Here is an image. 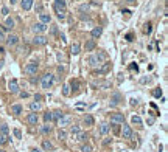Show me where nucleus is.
Returning <instances> with one entry per match:
<instances>
[{"label":"nucleus","instance_id":"obj_1","mask_svg":"<svg viewBox=\"0 0 168 152\" xmlns=\"http://www.w3.org/2000/svg\"><path fill=\"white\" fill-rule=\"evenodd\" d=\"M53 82H54L53 73H45L42 76V79H40V86H42V88H50L53 86Z\"/></svg>","mask_w":168,"mask_h":152},{"label":"nucleus","instance_id":"obj_2","mask_svg":"<svg viewBox=\"0 0 168 152\" xmlns=\"http://www.w3.org/2000/svg\"><path fill=\"white\" fill-rule=\"evenodd\" d=\"M25 73L33 76L38 73V62H28V64L25 65Z\"/></svg>","mask_w":168,"mask_h":152},{"label":"nucleus","instance_id":"obj_3","mask_svg":"<svg viewBox=\"0 0 168 152\" xmlns=\"http://www.w3.org/2000/svg\"><path fill=\"white\" fill-rule=\"evenodd\" d=\"M33 44H34L36 47H42V45L47 44V37L42 36V34H36V37L33 39Z\"/></svg>","mask_w":168,"mask_h":152},{"label":"nucleus","instance_id":"obj_4","mask_svg":"<svg viewBox=\"0 0 168 152\" xmlns=\"http://www.w3.org/2000/svg\"><path fill=\"white\" fill-rule=\"evenodd\" d=\"M5 41H6V44H8L10 47H14V45H17V44H19V36L10 34L8 37H5Z\"/></svg>","mask_w":168,"mask_h":152},{"label":"nucleus","instance_id":"obj_5","mask_svg":"<svg viewBox=\"0 0 168 152\" xmlns=\"http://www.w3.org/2000/svg\"><path fill=\"white\" fill-rule=\"evenodd\" d=\"M87 64L92 67V68H97V67L101 65V62L97 59V56H95V55H90V56L87 57Z\"/></svg>","mask_w":168,"mask_h":152},{"label":"nucleus","instance_id":"obj_6","mask_svg":"<svg viewBox=\"0 0 168 152\" xmlns=\"http://www.w3.org/2000/svg\"><path fill=\"white\" fill-rule=\"evenodd\" d=\"M8 90H10L11 93L19 92V82H17V79H11V81L8 82Z\"/></svg>","mask_w":168,"mask_h":152},{"label":"nucleus","instance_id":"obj_7","mask_svg":"<svg viewBox=\"0 0 168 152\" xmlns=\"http://www.w3.org/2000/svg\"><path fill=\"white\" fill-rule=\"evenodd\" d=\"M111 121H112V123H117V124H123V123H125L123 113H112V115H111Z\"/></svg>","mask_w":168,"mask_h":152},{"label":"nucleus","instance_id":"obj_8","mask_svg":"<svg viewBox=\"0 0 168 152\" xmlns=\"http://www.w3.org/2000/svg\"><path fill=\"white\" fill-rule=\"evenodd\" d=\"M38 121H39V117H38V113H28V117H26V123L28 124H31V126H36L38 124Z\"/></svg>","mask_w":168,"mask_h":152},{"label":"nucleus","instance_id":"obj_9","mask_svg":"<svg viewBox=\"0 0 168 152\" xmlns=\"http://www.w3.org/2000/svg\"><path fill=\"white\" fill-rule=\"evenodd\" d=\"M70 123H72V118H70V117H66V115H64L62 118L58 120V124H59V127H61V129H64L66 126H69Z\"/></svg>","mask_w":168,"mask_h":152},{"label":"nucleus","instance_id":"obj_10","mask_svg":"<svg viewBox=\"0 0 168 152\" xmlns=\"http://www.w3.org/2000/svg\"><path fill=\"white\" fill-rule=\"evenodd\" d=\"M121 135H123V138H131L132 137V129L129 126H126V124H123V127H121Z\"/></svg>","mask_w":168,"mask_h":152},{"label":"nucleus","instance_id":"obj_11","mask_svg":"<svg viewBox=\"0 0 168 152\" xmlns=\"http://www.w3.org/2000/svg\"><path fill=\"white\" fill-rule=\"evenodd\" d=\"M45 30H47L45 23H40V22H38V23H34V25H33V31H34L36 34H38V33H44Z\"/></svg>","mask_w":168,"mask_h":152},{"label":"nucleus","instance_id":"obj_12","mask_svg":"<svg viewBox=\"0 0 168 152\" xmlns=\"http://www.w3.org/2000/svg\"><path fill=\"white\" fill-rule=\"evenodd\" d=\"M120 101H121V95H120V93H114V95H112V98H111V106H112V107L119 106Z\"/></svg>","mask_w":168,"mask_h":152},{"label":"nucleus","instance_id":"obj_13","mask_svg":"<svg viewBox=\"0 0 168 152\" xmlns=\"http://www.w3.org/2000/svg\"><path fill=\"white\" fill-rule=\"evenodd\" d=\"M33 2H34V0H22V3H20L22 10H24V11H30L31 8H33Z\"/></svg>","mask_w":168,"mask_h":152},{"label":"nucleus","instance_id":"obj_14","mask_svg":"<svg viewBox=\"0 0 168 152\" xmlns=\"http://www.w3.org/2000/svg\"><path fill=\"white\" fill-rule=\"evenodd\" d=\"M73 138H75L76 141H79V143H84L86 140H87V133H86V132H81V131H79L78 133H75V137H73Z\"/></svg>","mask_w":168,"mask_h":152},{"label":"nucleus","instance_id":"obj_15","mask_svg":"<svg viewBox=\"0 0 168 152\" xmlns=\"http://www.w3.org/2000/svg\"><path fill=\"white\" fill-rule=\"evenodd\" d=\"M83 123H84V126H86V127H92V126H93V123H95V120H93L92 115H86Z\"/></svg>","mask_w":168,"mask_h":152},{"label":"nucleus","instance_id":"obj_16","mask_svg":"<svg viewBox=\"0 0 168 152\" xmlns=\"http://www.w3.org/2000/svg\"><path fill=\"white\" fill-rule=\"evenodd\" d=\"M39 19H40V23H50V20H52V17H50V14H47V12H40L39 14Z\"/></svg>","mask_w":168,"mask_h":152},{"label":"nucleus","instance_id":"obj_17","mask_svg":"<svg viewBox=\"0 0 168 152\" xmlns=\"http://www.w3.org/2000/svg\"><path fill=\"white\" fill-rule=\"evenodd\" d=\"M90 34H92V37H93V39H98L100 36L103 34V28H101V26H95V28L92 30V33H90Z\"/></svg>","mask_w":168,"mask_h":152},{"label":"nucleus","instance_id":"obj_18","mask_svg":"<svg viewBox=\"0 0 168 152\" xmlns=\"http://www.w3.org/2000/svg\"><path fill=\"white\" fill-rule=\"evenodd\" d=\"M14 28V20L11 19V17H6V20H5V26H3V30H13ZM2 30V31H3Z\"/></svg>","mask_w":168,"mask_h":152},{"label":"nucleus","instance_id":"obj_19","mask_svg":"<svg viewBox=\"0 0 168 152\" xmlns=\"http://www.w3.org/2000/svg\"><path fill=\"white\" fill-rule=\"evenodd\" d=\"M30 109H31V112H38L42 109V104H40V101H33L30 104Z\"/></svg>","mask_w":168,"mask_h":152},{"label":"nucleus","instance_id":"obj_20","mask_svg":"<svg viewBox=\"0 0 168 152\" xmlns=\"http://www.w3.org/2000/svg\"><path fill=\"white\" fill-rule=\"evenodd\" d=\"M54 11H56V16H58V19H61V20H64V19H66V10H62V8H58V6H54Z\"/></svg>","mask_w":168,"mask_h":152},{"label":"nucleus","instance_id":"obj_21","mask_svg":"<svg viewBox=\"0 0 168 152\" xmlns=\"http://www.w3.org/2000/svg\"><path fill=\"white\" fill-rule=\"evenodd\" d=\"M95 47H97V44H95L93 39H90V41L86 42V51H93Z\"/></svg>","mask_w":168,"mask_h":152},{"label":"nucleus","instance_id":"obj_22","mask_svg":"<svg viewBox=\"0 0 168 152\" xmlns=\"http://www.w3.org/2000/svg\"><path fill=\"white\" fill-rule=\"evenodd\" d=\"M70 50H72V55H79V51H81V47H79V44L78 42H75V44H72V47H70Z\"/></svg>","mask_w":168,"mask_h":152},{"label":"nucleus","instance_id":"obj_23","mask_svg":"<svg viewBox=\"0 0 168 152\" xmlns=\"http://www.w3.org/2000/svg\"><path fill=\"white\" fill-rule=\"evenodd\" d=\"M95 56H97V59H98L100 62H103V61H106V59H107V53H106V51H103V50H100Z\"/></svg>","mask_w":168,"mask_h":152},{"label":"nucleus","instance_id":"obj_24","mask_svg":"<svg viewBox=\"0 0 168 152\" xmlns=\"http://www.w3.org/2000/svg\"><path fill=\"white\" fill-rule=\"evenodd\" d=\"M11 113H14V115H20V113H22V106H20V104H14V106H11Z\"/></svg>","mask_w":168,"mask_h":152},{"label":"nucleus","instance_id":"obj_25","mask_svg":"<svg viewBox=\"0 0 168 152\" xmlns=\"http://www.w3.org/2000/svg\"><path fill=\"white\" fill-rule=\"evenodd\" d=\"M109 124L107 123H103L101 126H100V133H101V135H106V133H109Z\"/></svg>","mask_w":168,"mask_h":152},{"label":"nucleus","instance_id":"obj_26","mask_svg":"<svg viewBox=\"0 0 168 152\" xmlns=\"http://www.w3.org/2000/svg\"><path fill=\"white\" fill-rule=\"evenodd\" d=\"M52 117H53V120H54V121H58L59 118H62V117H64V113H62L61 110H54V112H52Z\"/></svg>","mask_w":168,"mask_h":152},{"label":"nucleus","instance_id":"obj_27","mask_svg":"<svg viewBox=\"0 0 168 152\" xmlns=\"http://www.w3.org/2000/svg\"><path fill=\"white\" fill-rule=\"evenodd\" d=\"M42 149H44V151H52V149H53V144H52L48 140H44V141H42Z\"/></svg>","mask_w":168,"mask_h":152},{"label":"nucleus","instance_id":"obj_28","mask_svg":"<svg viewBox=\"0 0 168 152\" xmlns=\"http://www.w3.org/2000/svg\"><path fill=\"white\" fill-rule=\"evenodd\" d=\"M151 31H153V25H151V22H146L143 26V33L145 34H151Z\"/></svg>","mask_w":168,"mask_h":152},{"label":"nucleus","instance_id":"obj_29","mask_svg":"<svg viewBox=\"0 0 168 152\" xmlns=\"http://www.w3.org/2000/svg\"><path fill=\"white\" fill-rule=\"evenodd\" d=\"M70 93H72V88H70L69 84H66V86L62 87V95H64V96H69Z\"/></svg>","mask_w":168,"mask_h":152},{"label":"nucleus","instance_id":"obj_30","mask_svg":"<svg viewBox=\"0 0 168 152\" xmlns=\"http://www.w3.org/2000/svg\"><path fill=\"white\" fill-rule=\"evenodd\" d=\"M131 121H132V124H137V126H142V118H140L139 115H134V117L131 118Z\"/></svg>","mask_w":168,"mask_h":152},{"label":"nucleus","instance_id":"obj_31","mask_svg":"<svg viewBox=\"0 0 168 152\" xmlns=\"http://www.w3.org/2000/svg\"><path fill=\"white\" fill-rule=\"evenodd\" d=\"M54 6H58V8H62V10H66V0H54Z\"/></svg>","mask_w":168,"mask_h":152},{"label":"nucleus","instance_id":"obj_32","mask_svg":"<svg viewBox=\"0 0 168 152\" xmlns=\"http://www.w3.org/2000/svg\"><path fill=\"white\" fill-rule=\"evenodd\" d=\"M58 138H59V140H66L67 138V132L64 129H59V131H58Z\"/></svg>","mask_w":168,"mask_h":152},{"label":"nucleus","instance_id":"obj_33","mask_svg":"<svg viewBox=\"0 0 168 152\" xmlns=\"http://www.w3.org/2000/svg\"><path fill=\"white\" fill-rule=\"evenodd\" d=\"M40 132H42L44 135H47V133H50V132H52V127H50L48 124H45V126H42V127H40Z\"/></svg>","mask_w":168,"mask_h":152},{"label":"nucleus","instance_id":"obj_34","mask_svg":"<svg viewBox=\"0 0 168 152\" xmlns=\"http://www.w3.org/2000/svg\"><path fill=\"white\" fill-rule=\"evenodd\" d=\"M10 141V137L8 135H3V133H0V146L2 144H5V143Z\"/></svg>","mask_w":168,"mask_h":152},{"label":"nucleus","instance_id":"obj_35","mask_svg":"<svg viewBox=\"0 0 168 152\" xmlns=\"http://www.w3.org/2000/svg\"><path fill=\"white\" fill-rule=\"evenodd\" d=\"M44 121H45V123H50V121H53V117H52V112H47V113L44 115Z\"/></svg>","mask_w":168,"mask_h":152},{"label":"nucleus","instance_id":"obj_36","mask_svg":"<svg viewBox=\"0 0 168 152\" xmlns=\"http://www.w3.org/2000/svg\"><path fill=\"white\" fill-rule=\"evenodd\" d=\"M8 132H10L8 126H6V124H2V126H0V133H3V135H8Z\"/></svg>","mask_w":168,"mask_h":152},{"label":"nucleus","instance_id":"obj_37","mask_svg":"<svg viewBox=\"0 0 168 152\" xmlns=\"http://www.w3.org/2000/svg\"><path fill=\"white\" fill-rule=\"evenodd\" d=\"M109 68H111V64H106V65H103L101 68H100V73H107Z\"/></svg>","mask_w":168,"mask_h":152},{"label":"nucleus","instance_id":"obj_38","mask_svg":"<svg viewBox=\"0 0 168 152\" xmlns=\"http://www.w3.org/2000/svg\"><path fill=\"white\" fill-rule=\"evenodd\" d=\"M81 152H92V147L89 144H83L81 146Z\"/></svg>","mask_w":168,"mask_h":152},{"label":"nucleus","instance_id":"obj_39","mask_svg":"<svg viewBox=\"0 0 168 152\" xmlns=\"http://www.w3.org/2000/svg\"><path fill=\"white\" fill-rule=\"evenodd\" d=\"M78 87H79V82H78V81H72L70 88H73V90H78Z\"/></svg>","mask_w":168,"mask_h":152},{"label":"nucleus","instance_id":"obj_40","mask_svg":"<svg viewBox=\"0 0 168 152\" xmlns=\"http://www.w3.org/2000/svg\"><path fill=\"white\" fill-rule=\"evenodd\" d=\"M153 95L156 96V98H160L162 96V90H160V88H156V90L153 92Z\"/></svg>","mask_w":168,"mask_h":152},{"label":"nucleus","instance_id":"obj_41","mask_svg":"<svg viewBox=\"0 0 168 152\" xmlns=\"http://www.w3.org/2000/svg\"><path fill=\"white\" fill-rule=\"evenodd\" d=\"M70 132L73 133V135H75V133H78V132H79V126H72V129H70Z\"/></svg>","mask_w":168,"mask_h":152},{"label":"nucleus","instance_id":"obj_42","mask_svg":"<svg viewBox=\"0 0 168 152\" xmlns=\"http://www.w3.org/2000/svg\"><path fill=\"white\" fill-rule=\"evenodd\" d=\"M14 137H16V138H22V132H20V129H14Z\"/></svg>","mask_w":168,"mask_h":152},{"label":"nucleus","instance_id":"obj_43","mask_svg":"<svg viewBox=\"0 0 168 152\" xmlns=\"http://www.w3.org/2000/svg\"><path fill=\"white\" fill-rule=\"evenodd\" d=\"M140 82H142V84H148V82H151V78H149V76H148V78H142V79H140Z\"/></svg>","mask_w":168,"mask_h":152},{"label":"nucleus","instance_id":"obj_44","mask_svg":"<svg viewBox=\"0 0 168 152\" xmlns=\"http://www.w3.org/2000/svg\"><path fill=\"white\" fill-rule=\"evenodd\" d=\"M2 14H3V16H8V14H10V10H8L6 6H3V8H2Z\"/></svg>","mask_w":168,"mask_h":152},{"label":"nucleus","instance_id":"obj_45","mask_svg":"<svg viewBox=\"0 0 168 152\" xmlns=\"http://www.w3.org/2000/svg\"><path fill=\"white\" fill-rule=\"evenodd\" d=\"M42 95H40V93H36V95H34V101H42Z\"/></svg>","mask_w":168,"mask_h":152},{"label":"nucleus","instance_id":"obj_46","mask_svg":"<svg viewBox=\"0 0 168 152\" xmlns=\"http://www.w3.org/2000/svg\"><path fill=\"white\" fill-rule=\"evenodd\" d=\"M139 104V99L137 98H132V99H131V106H137Z\"/></svg>","mask_w":168,"mask_h":152},{"label":"nucleus","instance_id":"obj_47","mask_svg":"<svg viewBox=\"0 0 168 152\" xmlns=\"http://www.w3.org/2000/svg\"><path fill=\"white\" fill-rule=\"evenodd\" d=\"M5 41V34H3V31L0 30V42H3Z\"/></svg>","mask_w":168,"mask_h":152},{"label":"nucleus","instance_id":"obj_48","mask_svg":"<svg viewBox=\"0 0 168 152\" xmlns=\"http://www.w3.org/2000/svg\"><path fill=\"white\" fill-rule=\"evenodd\" d=\"M36 11H38L39 14H40V12H42V6H40V5H38V6H36Z\"/></svg>","mask_w":168,"mask_h":152},{"label":"nucleus","instance_id":"obj_49","mask_svg":"<svg viewBox=\"0 0 168 152\" xmlns=\"http://www.w3.org/2000/svg\"><path fill=\"white\" fill-rule=\"evenodd\" d=\"M131 70H135V73L139 71V67L137 65H131Z\"/></svg>","mask_w":168,"mask_h":152},{"label":"nucleus","instance_id":"obj_50","mask_svg":"<svg viewBox=\"0 0 168 152\" xmlns=\"http://www.w3.org/2000/svg\"><path fill=\"white\" fill-rule=\"evenodd\" d=\"M20 96H22V98H26V96H28V93H26V92H22Z\"/></svg>","mask_w":168,"mask_h":152},{"label":"nucleus","instance_id":"obj_51","mask_svg":"<svg viewBox=\"0 0 168 152\" xmlns=\"http://www.w3.org/2000/svg\"><path fill=\"white\" fill-rule=\"evenodd\" d=\"M126 2H128L129 5H134V3H135V0H126Z\"/></svg>","mask_w":168,"mask_h":152},{"label":"nucleus","instance_id":"obj_52","mask_svg":"<svg viewBox=\"0 0 168 152\" xmlns=\"http://www.w3.org/2000/svg\"><path fill=\"white\" fill-rule=\"evenodd\" d=\"M10 2L13 3V5H14V3H17V0H10Z\"/></svg>","mask_w":168,"mask_h":152},{"label":"nucleus","instance_id":"obj_53","mask_svg":"<svg viewBox=\"0 0 168 152\" xmlns=\"http://www.w3.org/2000/svg\"><path fill=\"white\" fill-rule=\"evenodd\" d=\"M31 152H39V151H38V149H33V151H31Z\"/></svg>","mask_w":168,"mask_h":152},{"label":"nucleus","instance_id":"obj_54","mask_svg":"<svg viewBox=\"0 0 168 152\" xmlns=\"http://www.w3.org/2000/svg\"><path fill=\"white\" fill-rule=\"evenodd\" d=\"M163 2H165V0H163Z\"/></svg>","mask_w":168,"mask_h":152}]
</instances>
